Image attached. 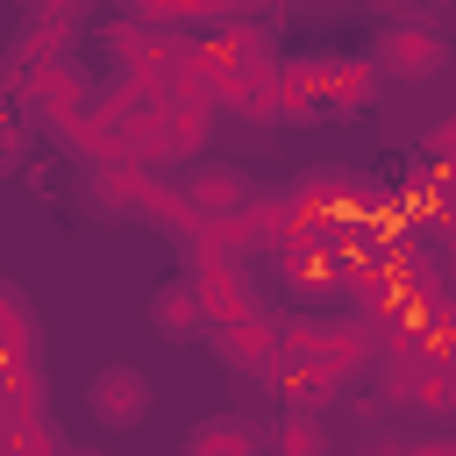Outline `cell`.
Wrapping results in <instances>:
<instances>
[{"mask_svg": "<svg viewBox=\"0 0 456 456\" xmlns=\"http://www.w3.org/2000/svg\"><path fill=\"white\" fill-rule=\"evenodd\" d=\"M207 349H214V363H228V370H242V378H264V385L285 370V328H278V314H256V321L214 328Z\"/></svg>", "mask_w": 456, "mask_h": 456, "instance_id": "obj_4", "label": "cell"}, {"mask_svg": "<svg viewBox=\"0 0 456 456\" xmlns=\"http://www.w3.org/2000/svg\"><path fill=\"white\" fill-rule=\"evenodd\" d=\"M164 185H157V171H142V164H114V171H93V200L100 207H114V214H150V200H157Z\"/></svg>", "mask_w": 456, "mask_h": 456, "instance_id": "obj_15", "label": "cell"}, {"mask_svg": "<svg viewBox=\"0 0 456 456\" xmlns=\"http://www.w3.org/2000/svg\"><path fill=\"white\" fill-rule=\"evenodd\" d=\"M214 100H200V93H171L164 100V150H157V164H185V157H200L207 150V128H214Z\"/></svg>", "mask_w": 456, "mask_h": 456, "instance_id": "obj_11", "label": "cell"}, {"mask_svg": "<svg viewBox=\"0 0 456 456\" xmlns=\"http://www.w3.org/2000/svg\"><path fill=\"white\" fill-rule=\"evenodd\" d=\"M150 328H164V335H192V328H207L192 278H171V285H157V292H150Z\"/></svg>", "mask_w": 456, "mask_h": 456, "instance_id": "obj_16", "label": "cell"}, {"mask_svg": "<svg viewBox=\"0 0 456 456\" xmlns=\"http://www.w3.org/2000/svg\"><path fill=\"white\" fill-rule=\"evenodd\" d=\"M378 64L363 57H292L285 64V121H328L342 107H363L378 93Z\"/></svg>", "mask_w": 456, "mask_h": 456, "instance_id": "obj_1", "label": "cell"}, {"mask_svg": "<svg viewBox=\"0 0 456 456\" xmlns=\"http://www.w3.org/2000/svg\"><path fill=\"white\" fill-rule=\"evenodd\" d=\"M264 449H271V435L242 413H214L185 435V456H264Z\"/></svg>", "mask_w": 456, "mask_h": 456, "instance_id": "obj_13", "label": "cell"}, {"mask_svg": "<svg viewBox=\"0 0 456 456\" xmlns=\"http://www.w3.org/2000/svg\"><path fill=\"white\" fill-rule=\"evenodd\" d=\"M285 207H292V235L328 242V235L363 207V185H356V171H342V164H314V171L285 192Z\"/></svg>", "mask_w": 456, "mask_h": 456, "instance_id": "obj_3", "label": "cell"}, {"mask_svg": "<svg viewBox=\"0 0 456 456\" xmlns=\"http://www.w3.org/2000/svg\"><path fill=\"white\" fill-rule=\"evenodd\" d=\"M71 456H86V449H71Z\"/></svg>", "mask_w": 456, "mask_h": 456, "instance_id": "obj_21", "label": "cell"}, {"mask_svg": "<svg viewBox=\"0 0 456 456\" xmlns=\"http://www.w3.org/2000/svg\"><path fill=\"white\" fill-rule=\"evenodd\" d=\"M370 456H420V449H406V442H378Z\"/></svg>", "mask_w": 456, "mask_h": 456, "instance_id": "obj_20", "label": "cell"}, {"mask_svg": "<svg viewBox=\"0 0 456 456\" xmlns=\"http://www.w3.org/2000/svg\"><path fill=\"white\" fill-rule=\"evenodd\" d=\"M21 93H28V107H36V114H50V121H57V135H64L71 121H86V114H93L86 78H78V64H71V57H28Z\"/></svg>", "mask_w": 456, "mask_h": 456, "instance_id": "obj_5", "label": "cell"}, {"mask_svg": "<svg viewBox=\"0 0 456 456\" xmlns=\"http://www.w3.org/2000/svg\"><path fill=\"white\" fill-rule=\"evenodd\" d=\"M178 192H185V207H192L207 228H214V221H235V214L256 200V192H249V178H242L235 164H200V171H192Z\"/></svg>", "mask_w": 456, "mask_h": 456, "instance_id": "obj_10", "label": "cell"}, {"mask_svg": "<svg viewBox=\"0 0 456 456\" xmlns=\"http://www.w3.org/2000/svg\"><path fill=\"white\" fill-rule=\"evenodd\" d=\"M278 328H285V356L328 363L342 385L363 378V370H378V349H385L363 314H278Z\"/></svg>", "mask_w": 456, "mask_h": 456, "instance_id": "obj_2", "label": "cell"}, {"mask_svg": "<svg viewBox=\"0 0 456 456\" xmlns=\"http://www.w3.org/2000/svg\"><path fill=\"white\" fill-rule=\"evenodd\" d=\"M413 406L449 420V413H456V363H428V370H420V385H413Z\"/></svg>", "mask_w": 456, "mask_h": 456, "instance_id": "obj_19", "label": "cell"}, {"mask_svg": "<svg viewBox=\"0 0 456 456\" xmlns=\"http://www.w3.org/2000/svg\"><path fill=\"white\" fill-rule=\"evenodd\" d=\"M271 392H278V406H285V413H321L328 399H342V378H335L328 363H306V356H285V370L271 378Z\"/></svg>", "mask_w": 456, "mask_h": 456, "instance_id": "obj_12", "label": "cell"}, {"mask_svg": "<svg viewBox=\"0 0 456 456\" xmlns=\"http://www.w3.org/2000/svg\"><path fill=\"white\" fill-rule=\"evenodd\" d=\"M271 456H328V428H321V413H278V428H271Z\"/></svg>", "mask_w": 456, "mask_h": 456, "instance_id": "obj_18", "label": "cell"}, {"mask_svg": "<svg viewBox=\"0 0 456 456\" xmlns=\"http://www.w3.org/2000/svg\"><path fill=\"white\" fill-rule=\"evenodd\" d=\"M192 292H200V314H207V335L214 328H235V321H256V292L242 285V264H192Z\"/></svg>", "mask_w": 456, "mask_h": 456, "instance_id": "obj_8", "label": "cell"}, {"mask_svg": "<svg viewBox=\"0 0 456 456\" xmlns=\"http://www.w3.org/2000/svg\"><path fill=\"white\" fill-rule=\"evenodd\" d=\"M0 363H43V328L21 299V285H0Z\"/></svg>", "mask_w": 456, "mask_h": 456, "instance_id": "obj_14", "label": "cell"}, {"mask_svg": "<svg viewBox=\"0 0 456 456\" xmlns=\"http://www.w3.org/2000/svg\"><path fill=\"white\" fill-rule=\"evenodd\" d=\"M150 378L135 370V363H107L93 385H86V413L100 420V428H114V435H128V428H142L150 420Z\"/></svg>", "mask_w": 456, "mask_h": 456, "instance_id": "obj_6", "label": "cell"}, {"mask_svg": "<svg viewBox=\"0 0 456 456\" xmlns=\"http://www.w3.org/2000/svg\"><path fill=\"white\" fill-rule=\"evenodd\" d=\"M0 406H7V428L14 420H50L43 413V363H0Z\"/></svg>", "mask_w": 456, "mask_h": 456, "instance_id": "obj_17", "label": "cell"}, {"mask_svg": "<svg viewBox=\"0 0 456 456\" xmlns=\"http://www.w3.org/2000/svg\"><path fill=\"white\" fill-rule=\"evenodd\" d=\"M214 107L249 114V121H285V64H242V71L214 93Z\"/></svg>", "mask_w": 456, "mask_h": 456, "instance_id": "obj_9", "label": "cell"}, {"mask_svg": "<svg viewBox=\"0 0 456 456\" xmlns=\"http://www.w3.org/2000/svg\"><path fill=\"white\" fill-rule=\"evenodd\" d=\"M370 64H378V71H392V78H435V71L449 64V43H442V28L392 21V28H378Z\"/></svg>", "mask_w": 456, "mask_h": 456, "instance_id": "obj_7", "label": "cell"}]
</instances>
